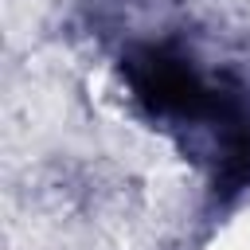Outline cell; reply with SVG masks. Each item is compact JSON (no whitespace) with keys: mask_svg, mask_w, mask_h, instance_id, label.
Returning a JSON list of instances; mask_svg holds the SVG:
<instances>
[{"mask_svg":"<svg viewBox=\"0 0 250 250\" xmlns=\"http://www.w3.org/2000/svg\"><path fill=\"white\" fill-rule=\"evenodd\" d=\"M211 250H250V211L238 215V219H230L219 230V238L211 242Z\"/></svg>","mask_w":250,"mask_h":250,"instance_id":"obj_1","label":"cell"}]
</instances>
